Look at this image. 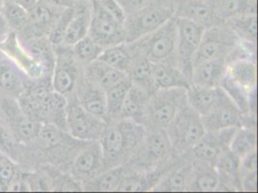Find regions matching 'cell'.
<instances>
[{"mask_svg":"<svg viewBox=\"0 0 258 193\" xmlns=\"http://www.w3.org/2000/svg\"><path fill=\"white\" fill-rule=\"evenodd\" d=\"M51 45L43 37L33 38L24 45L17 32L11 31L0 42V52L31 81L51 80L55 65Z\"/></svg>","mask_w":258,"mask_h":193,"instance_id":"cell-1","label":"cell"},{"mask_svg":"<svg viewBox=\"0 0 258 193\" xmlns=\"http://www.w3.org/2000/svg\"><path fill=\"white\" fill-rule=\"evenodd\" d=\"M146 130L144 125L130 120L107 123L98 139L105 170L130 161L145 138Z\"/></svg>","mask_w":258,"mask_h":193,"instance_id":"cell-2","label":"cell"},{"mask_svg":"<svg viewBox=\"0 0 258 193\" xmlns=\"http://www.w3.org/2000/svg\"><path fill=\"white\" fill-rule=\"evenodd\" d=\"M175 0H158L126 16L124 22L125 43H134L158 29L174 16Z\"/></svg>","mask_w":258,"mask_h":193,"instance_id":"cell-3","label":"cell"},{"mask_svg":"<svg viewBox=\"0 0 258 193\" xmlns=\"http://www.w3.org/2000/svg\"><path fill=\"white\" fill-rule=\"evenodd\" d=\"M152 63L177 65V28L174 16L158 29L130 43Z\"/></svg>","mask_w":258,"mask_h":193,"instance_id":"cell-4","label":"cell"},{"mask_svg":"<svg viewBox=\"0 0 258 193\" xmlns=\"http://www.w3.org/2000/svg\"><path fill=\"white\" fill-rule=\"evenodd\" d=\"M186 104V89H156L151 94L142 125L166 129Z\"/></svg>","mask_w":258,"mask_h":193,"instance_id":"cell-5","label":"cell"},{"mask_svg":"<svg viewBox=\"0 0 258 193\" xmlns=\"http://www.w3.org/2000/svg\"><path fill=\"white\" fill-rule=\"evenodd\" d=\"M166 131L172 143V151L178 154L192 150L206 132L202 116L188 103L177 112Z\"/></svg>","mask_w":258,"mask_h":193,"instance_id":"cell-6","label":"cell"},{"mask_svg":"<svg viewBox=\"0 0 258 193\" xmlns=\"http://www.w3.org/2000/svg\"><path fill=\"white\" fill-rule=\"evenodd\" d=\"M146 129L145 138L131 160L140 171H152L169 159L172 153V143L166 129L156 127Z\"/></svg>","mask_w":258,"mask_h":193,"instance_id":"cell-7","label":"cell"},{"mask_svg":"<svg viewBox=\"0 0 258 193\" xmlns=\"http://www.w3.org/2000/svg\"><path fill=\"white\" fill-rule=\"evenodd\" d=\"M0 120L8 129L13 139L26 144L35 141L43 123L26 116L18 100L0 95Z\"/></svg>","mask_w":258,"mask_h":193,"instance_id":"cell-8","label":"cell"},{"mask_svg":"<svg viewBox=\"0 0 258 193\" xmlns=\"http://www.w3.org/2000/svg\"><path fill=\"white\" fill-rule=\"evenodd\" d=\"M88 36L104 49L125 43L124 24L108 13L98 0H91V20Z\"/></svg>","mask_w":258,"mask_h":193,"instance_id":"cell-9","label":"cell"},{"mask_svg":"<svg viewBox=\"0 0 258 193\" xmlns=\"http://www.w3.org/2000/svg\"><path fill=\"white\" fill-rule=\"evenodd\" d=\"M239 41L240 39L226 22L206 28L195 55L194 65L205 60L226 58Z\"/></svg>","mask_w":258,"mask_h":193,"instance_id":"cell-10","label":"cell"},{"mask_svg":"<svg viewBox=\"0 0 258 193\" xmlns=\"http://www.w3.org/2000/svg\"><path fill=\"white\" fill-rule=\"evenodd\" d=\"M177 28V65L191 82L194 58L202 42L205 28L184 18L174 17Z\"/></svg>","mask_w":258,"mask_h":193,"instance_id":"cell-11","label":"cell"},{"mask_svg":"<svg viewBox=\"0 0 258 193\" xmlns=\"http://www.w3.org/2000/svg\"><path fill=\"white\" fill-rule=\"evenodd\" d=\"M66 120L68 133L76 139L87 142L99 139L107 125L103 120L87 111L76 100L68 104Z\"/></svg>","mask_w":258,"mask_h":193,"instance_id":"cell-12","label":"cell"},{"mask_svg":"<svg viewBox=\"0 0 258 193\" xmlns=\"http://www.w3.org/2000/svg\"><path fill=\"white\" fill-rule=\"evenodd\" d=\"M71 46L57 45L55 52V65L51 76V85L55 92L68 96L76 89L79 79L78 63L76 62Z\"/></svg>","mask_w":258,"mask_h":193,"instance_id":"cell-13","label":"cell"},{"mask_svg":"<svg viewBox=\"0 0 258 193\" xmlns=\"http://www.w3.org/2000/svg\"><path fill=\"white\" fill-rule=\"evenodd\" d=\"M104 162L98 140L87 142L86 147L78 153L72 163V177L80 183L87 182L104 171Z\"/></svg>","mask_w":258,"mask_h":193,"instance_id":"cell-14","label":"cell"},{"mask_svg":"<svg viewBox=\"0 0 258 193\" xmlns=\"http://www.w3.org/2000/svg\"><path fill=\"white\" fill-rule=\"evenodd\" d=\"M238 128H227L217 131H206L192 148L194 160L205 161L215 166L222 153L229 149V144Z\"/></svg>","mask_w":258,"mask_h":193,"instance_id":"cell-15","label":"cell"},{"mask_svg":"<svg viewBox=\"0 0 258 193\" xmlns=\"http://www.w3.org/2000/svg\"><path fill=\"white\" fill-rule=\"evenodd\" d=\"M174 17L192 21L205 29L225 22L216 11L213 0H175Z\"/></svg>","mask_w":258,"mask_h":193,"instance_id":"cell-16","label":"cell"},{"mask_svg":"<svg viewBox=\"0 0 258 193\" xmlns=\"http://www.w3.org/2000/svg\"><path fill=\"white\" fill-rule=\"evenodd\" d=\"M76 88H77L76 101L79 105L97 118L108 123L109 117L105 91L85 76L78 79Z\"/></svg>","mask_w":258,"mask_h":193,"instance_id":"cell-17","label":"cell"},{"mask_svg":"<svg viewBox=\"0 0 258 193\" xmlns=\"http://www.w3.org/2000/svg\"><path fill=\"white\" fill-rule=\"evenodd\" d=\"M64 9L53 7L44 3L42 0H38L36 4L27 10V24L23 31L26 29L34 34V38L47 35L54 22L59 18Z\"/></svg>","mask_w":258,"mask_h":193,"instance_id":"cell-18","label":"cell"},{"mask_svg":"<svg viewBox=\"0 0 258 193\" xmlns=\"http://www.w3.org/2000/svg\"><path fill=\"white\" fill-rule=\"evenodd\" d=\"M202 120L206 131L242 127V113L228 96L212 112L203 116Z\"/></svg>","mask_w":258,"mask_h":193,"instance_id":"cell-19","label":"cell"},{"mask_svg":"<svg viewBox=\"0 0 258 193\" xmlns=\"http://www.w3.org/2000/svg\"><path fill=\"white\" fill-rule=\"evenodd\" d=\"M227 98L226 92L219 86L206 88L190 86L187 90V103L202 117L212 112Z\"/></svg>","mask_w":258,"mask_h":193,"instance_id":"cell-20","label":"cell"},{"mask_svg":"<svg viewBox=\"0 0 258 193\" xmlns=\"http://www.w3.org/2000/svg\"><path fill=\"white\" fill-rule=\"evenodd\" d=\"M226 58L205 60L193 66L191 85L206 88L219 87L226 74Z\"/></svg>","mask_w":258,"mask_h":193,"instance_id":"cell-21","label":"cell"},{"mask_svg":"<svg viewBox=\"0 0 258 193\" xmlns=\"http://www.w3.org/2000/svg\"><path fill=\"white\" fill-rule=\"evenodd\" d=\"M151 63V75L156 89L183 88L188 90L190 88V79L178 66L171 63Z\"/></svg>","mask_w":258,"mask_h":193,"instance_id":"cell-22","label":"cell"},{"mask_svg":"<svg viewBox=\"0 0 258 193\" xmlns=\"http://www.w3.org/2000/svg\"><path fill=\"white\" fill-rule=\"evenodd\" d=\"M151 93L132 83L121 106L117 120H130L142 124L145 117Z\"/></svg>","mask_w":258,"mask_h":193,"instance_id":"cell-23","label":"cell"},{"mask_svg":"<svg viewBox=\"0 0 258 193\" xmlns=\"http://www.w3.org/2000/svg\"><path fill=\"white\" fill-rule=\"evenodd\" d=\"M26 76L10 61L0 59V95L18 99L27 87Z\"/></svg>","mask_w":258,"mask_h":193,"instance_id":"cell-24","label":"cell"},{"mask_svg":"<svg viewBox=\"0 0 258 193\" xmlns=\"http://www.w3.org/2000/svg\"><path fill=\"white\" fill-rule=\"evenodd\" d=\"M240 158L233 152L227 149L218 158L215 167L220 178V188L225 185L231 190L241 189Z\"/></svg>","mask_w":258,"mask_h":193,"instance_id":"cell-25","label":"cell"},{"mask_svg":"<svg viewBox=\"0 0 258 193\" xmlns=\"http://www.w3.org/2000/svg\"><path fill=\"white\" fill-rule=\"evenodd\" d=\"M226 75L247 92L256 89L257 69L254 60L236 59L226 62Z\"/></svg>","mask_w":258,"mask_h":193,"instance_id":"cell-26","label":"cell"},{"mask_svg":"<svg viewBox=\"0 0 258 193\" xmlns=\"http://www.w3.org/2000/svg\"><path fill=\"white\" fill-rule=\"evenodd\" d=\"M91 20V0L77 3L73 19L69 23L64 33L62 44L73 46L75 43L86 37Z\"/></svg>","mask_w":258,"mask_h":193,"instance_id":"cell-27","label":"cell"},{"mask_svg":"<svg viewBox=\"0 0 258 193\" xmlns=\"http://www.w3.org/2000/svg\"><path fill=\"white\" fill-rule=\"evenodd\" d=\"M193 181V167L192 164H185L175 167L157 182L152 190L154 191H169L180 192L187 191Z\"/></svg>","mask_w":258,"mask_h":193,"instance_id":"cell-28","label":"cell"},{"mask_svg":"<svg viewBox=\"0 0 258 193\" xmlns=\"http://www.w3.org/2000/svg\"><path fill=\"white\" fill-rule=\"evenodd\" d=\"M193 181L191 191H217L220 189V178L215 166L205 161L194 160Z\"/></svg>","mask_w":258,"mask_h":193,"instance_id":"cell-29","label":"cell"},{"mask_svg":"<svg viewBox=\"0 0 258 193\" xmlns=\"http://www.w3.org/2000/svg\"><path fill=\"white\" fill-rule=\"evenodd\" d=\"M129 44L134 52V55L127 76L133 84L140 86L151 94L156 90V88L151 75V61L131 43Z\"/></svg>","mask_w":258,"mask_h":193,"instance_id":"cell-30","label":"cell"},{"mask_svg":"<svg viewBox=\"0 0 258 193\" xmlns=\"http://www.w3.org/2000/svg\"><path fill=\"white\" fill-rule=\"evenodd\" d=\"M84 76L101 87L104 91L109 87L116 84L126 75L112 68L103 61L97 59L85 66Z\"/></svg>","mask_w":258,"mask_h":193,"instance_id":"cell-31","label":"cell"},{"mask_svg":"<svg viewBox=\"0 0 258 193\" xmlns=\"http://www.w3.org/2000/svg\"><path fill=\"white\" fill-rule=\"evenodd\" d=\"M125 172L124 165L116 166L99 173L93 179L81 183L82 190L85 191H117L119 182Z\"/></svg>","mask_w":258,"mask_h":193,"instance_id":"cell-32","label":"cell"},{"mask_svg":"<svg viewBox=\"0 0 258 193\" xmlns=\"http://www.w3.org/2000/svg\"><path fill=\"white\" fill-rule=\"evenodd\" d=\"M134 52L129 43H121L105 47L98 59L119 72L128 74Z\"/></svg>","mask_w":258,"mask_h":193,"instance_id":"cell-33","label":"cell"},{"mask_svg":"<svg viewBox=\"0 0 258 193\" xmlns=\"http://www.w3.org/2000/svg\"><path fill=\"white\" fill-rule=\"evenodd\" d=\"M151 171L124 172L117 191H148L160 181L161 176H153Z\"/></svg>","mask_w":258,"mask_h":193,"instance_id":"cell-34","label":"cell"},{"mask_svg":"<svg viewBox=\"0 0 258 193\" xmlns=\"http://www.w3.org/2000/svg\"><path fill=\"white\" fill-rule=\"evenodd\" d=\"M226 24L241 41L256 43L257 17L256 13H247L226 21Z\"/></svg>","mask_w":258,"mask_h":193,"instance_id":"cell-35","label":"cell"},{"mask_svg":"<svg viewBox=\"0 0 258 193\" xmlns=\"http://www.w3.org/2000/svg\"><path fill=\"white\" fill-rule=\"evenodd\" d=\"M131 85H132V81L126 75L116 84L109 87L105 90L109 122L115 121L118 119V113L120 111L121 106L124 102V99Z\"/></svg>","mask_w":258,"mask_h":193,"instance_id":"cell-36","label":"cell"},{"mask_svg":"<svg viewBox=\"0 0 258 193\" xmlns=\"http://www.w3.org/2000/svg\"><path fill=\"white\" fill-rule=\"evenodd\" d=\"M215 9L222 21L244 15L256 13V0H213Z\"/></svg>","mask_w":258,"mask_h":193,"instance_id":"cell-37","label":"cell"},{"mask_svg":"<svg viewBox=\"0 0 258 193\" xmlns=\"http://www.w3.org/2000/svg\"><path fill=\"white\" fill-rule=\"evenodd\" d=\"M257 134L254 128L240 127L236 129L229 144V150L240 159L248 153L256 150Z\"/></svg>","mask_w":258,"mask_h":193,"instance_id":"cell-38","label":"cell"},{"mask_svg":"<svg viewBox=\"0 0 258 193\" xmlns=\"http://www.w3.org/2000/svg\"><path fill=\"white\" fill-rule=\"evenodd\" d=\"M104 47L87 35L73 45V55L79 65H87L98 59Z\"/></svg>","mask_w":258,"mask_h":193,"instance_id":"cell-39","label":"cell"},{"mask_svg":"<svg viewBox=\"0 0 258 193\" xmlns=\"http://www.w3.org/2000/svg\"><path fill=\"white\" fill-rule=\"evenodd\" d=\"M1 14L8 23L12 31L22 32L27 24V10L13 2L5 1Z\"/></svg>","mask_w":258,"mask_h":193,"instance_id":"cell-40","label":"cell"},{"mask_svg":"<svg viewBox=\"0 0 258 193\" xmlns=\"http://www.w3.org/2000/svg\"><path fill=\"white\" fill-rule=\"evenodd\" d=\"M76 5L75 7L66 8L56 20V22H54L49 32L47 33V39L54 46L62 44L67 27L76 13Z\"/></svg>","mask_w":258,"mask_h":193,"instance_id":"cell-41","label":"cell"},{"mask_svg":"<svg viewBox=\"0 0 258 193\" xmlns=\"http://www.w3.org/2000/svg\"><path fill=\"white\" fill-rule=\"evenodd\" d=\"M21 172L9 155L0 151V191H8L12 182Z\"/></svg>","mask_w":258,"mask_h":193,"instance_id":"cell-42","label":"cell"},{"mask_svg":"<svg viewBox=\"0 0 258 193\" xmlns=\"http://www.w3.org/2000/svg\"><path fill=\"white\" fill-rule=\"evenodd\" d=\"M24 178L29 191H49L52 190L49 175L42 173H26Z\"/></svg>","mask_w":258,"mask_h":193,"instance_id":"cell-43","label":"cell"},{"mask_svg":"<svg viewBox=\"0 0 258 193\" xmlns=\"http://www.w3.org/2000/svg\"><path fill=\"white\" fill-rule=\"evenodd\" d=\"M98 1L102 5V7L110 15H112L119 23L124 24L126 20V14L116 0H98Z\"/></svg>","mask_w":258,"mask_h":193,"instance_id":"cell-44","label":"cell"},{"mask_svg":"<svg viewBox=\"0 0 258 193\" xmlns=\"http://www.w3.org/2000/svg\"><path fill=\"white\" fill-rule=\"evenodd\" d=\"M125 12L126 16L140 11L141 9L151 5L158 0H116Z\"/></svg>","mask_w":258,"mask_h":193,"instance_id":"cell-45","label":"cell"},{"mask_svg":"<svg viewBox=\"0 0 258 193\" xmlns=\"http://www.w3.org/2000/svg\"><path fill=\"white\" fill-rule=\"evenodd\" d=\"M257 168V154L256 150L248 153L240 160V175L256 171Z\"/></svg>","mask_w":258,"mask_h":193,"instance_id":"cell-46","label":"cell"},{"mask_svg":"<svg viewBox=\"0 0 258 193\" xmlns=\"http://www.w3.org/2000/svg\"><path fill=\"white\" fill-rule=\"evenodd\" d=\"M13 137L8 129L0 120V151L9 155L13 152Z\"/></svg>","mask_w":258,"mask_h":193,"instance_id":"cell-47","label":"cell"},{"mask_svg":"<svg viewBox=\"0 0 258 193\" xmlns=\"http://www.w3.org/2000/svg\"><path fill=\"white\" fill-rule=\"evenodd\" d=\"M241 189L245 191L257 190V171L241 175Z\"/></svg>","mask_w":258,"mask_h":193,"instance_id":"cell-48","label":"cell"},{"mask_svg":"<svg viewBox=\"0 0 258 193\" xmlns=\"http://www.w3.org/2000/svg\"><path fill=\"white\" fill-rule=\"evenodd\" d=\"M42 1L48 5H51L57 8H62V9L75 7L77 4L75 0H42Z\"/></svg>","mask_w":258,"mask_h":193,"instance_id":"cell-49","label":"cell"},{"mask_svg":"<svg viewBox=\"0 0 258 193\" xmlns=\"http://www.w3.org/2000/svg\"><path fill=\"white\" fill-rule=\"evenodd\" d=\"M11 31V28L9 27L8 23L5 21L3 15L0 12V42Z\"/></svg>","mask_w":258,"mask_h":193,"instance_id":"cell-50","label":"cell"},{"mask_svg":"<svg viewBox=\"0 0 258 193\" xmlns=\"http://www.w3.org/2000/svg\"><path fill=\"white\" fill-rule=\"evenodd\" d=\"M6 1L13 2L15 4H18V5L22 6L26 10H29L30 8H32L33 6L36 4V2L38 0H6Z\"/></svg>","mask_w":258,"mask_h":193,"instance_id":"cell-51","label":"cell"},{"mask_svg":"<svg viewBox=\"0 0 258 193\" xmlns=\"http://www.w3.org/2000/svg\"><path fill=\"white\" fill-rule=\"evenodd\" d=\"M5 1H6V0H0V11H1V9H2L4 3H5Z\"/></svg>","mask_w":258,"mask_h":193,"instance_id":"cell-52","label":"cell"},{"mask_svg":"<svg viewBox=\"0 0 258 193\" xmlns=\"http://www.w3.org/2000/svg\"><path fill=\"white\" fill-rule=\"evenodd\" d=\"M76 3H81V2H87V1H90V0H75Z\"/></svg>","mask_w":258,"mask_h":193,"instance_id":"cell-53","label":"cell"}]
</instances>
